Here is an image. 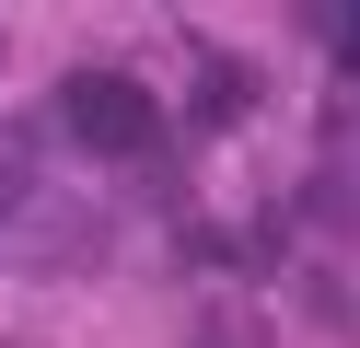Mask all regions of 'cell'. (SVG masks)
Listing matches in <instances>:
<instances>
[{
	"instance_id": "cell-1",
	"label": "cell",
	"mask_w": 360,
	"mask_h": 348,
	"mask_svg": "<svg viewBox=\"0 0 360 348\" xmlns=\"http://www.w3.org/2000/svg\"><path fill=\"white\" fill-rule=\"evenodd\" d=\"M58 128H70V151H94V162L163 151V105H151V82H128V70H70V82H58Z\"/></svg>"
},
{
	"instance_id": "cell-2",
	"label": "cell",
	"mask_w": 360,
	"mask_h": 348,
	"mask_svg": "<svg viewBox=\"0 0 360 348\" xmlns=\"http://www.w3.org/2000/svg\"><path fill=\"white\" fill-rule=\"evenodd\" d=\"M244 105H256V82H244L233 58H210V70H198V128H233Z\"/></svg>"
},
{
	"instance_id": "cell-3",
	"label": "cell",
	"mask_w": 360,
	"mask_h": 348,
	"mask_svg": "<svg viewBox=\"0 0 360 348\" xmlns=\"http://www.w3.org/2000/svg\"><path fill=\"white\" fill-rule=\"evenodd\" d=\"M12 209H24V139L0 128V221H12Z\"/></svg>"
},
{
	"instance_id": "cell-4",
	"label": "cell",
	"mask_w": 360,
	"mask_h": 348,
	"mask_svg": "<svg viewBox=\"0 0 360 348\" xmlns=\"http://www.w3.org/2000/svg\"><path fill=\"white\" fill-rule=\"evenodd\" d=\"M337 70L360 82V12H337Z\"/></svg>"
},
{
	"instance_id": "cell-5",
	"label": "cell",
	"mask_w": 360,
	"mask_h": 348,
	"mask_svg": "<svg viewBox=\"0 0 360 348\" xmlns=\"http://www.w3.org/2000/svg\"><path fill=\"white\" fill-rule=\"evenodd\" d=\"M0 348H35V337H0Z\"/></svg>"
}]
</instances>
